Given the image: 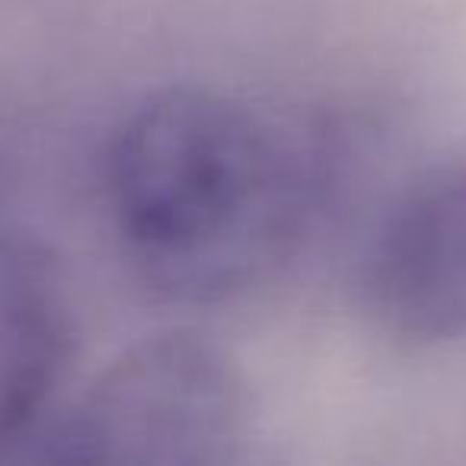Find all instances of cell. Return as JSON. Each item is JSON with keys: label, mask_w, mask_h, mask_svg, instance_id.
Returning a JSON list of instances; mask_svg holds the SVG:
<instances>
[{"label": "cell", "mask_w": 466, "mask_h": 466, "mask_svg": "<svg viewBox=\"0 0 466 466\" xmlns=\"http://www.w3.org/2000/svg\"><path fill=\"white\" fill-rule=\"evenodd\" d=\"M323 160L288 125L201 86L141 99L106 150L112 224L163 298H230L291 253Z\"/></svg>", "instance_id": "obj_1"}, {"label": "cell", "mask_w": 466, "mask_h": 466, "mask_svg": "<svg viewBox=\"0 0 466 466\" xmlns=\"http://www.w3.org/2000/svg\"><path fill=\"white\" fill-rule=\"evenodd\" d=\"M249 393L220 345L169 329L128 349L55 434V460L211 466L240 457Z\"/></svg>", "instance_id": "obj_2"}, {"label": "cell", "mask_w": 466, "mask_h": 466, "mask_svg": "<svg viewBox=\"0 0 466 466\" xmlns=\"http://www.w3.org/2000/svg\"><path fill=\"white\" fill-rule=\"evenodd\" d=\"M368 300L396 339H466V167L428 176L393 205L368 256Z\"/></svg>", "instance_id": "obj_3"}, {"label": "cell", "mask_w": 466, "mask_h": 466, "mask_svg": "<svg viewBox=\"0 0 466 466\" xmlns=\"http://www.w3.org/2000/svg\"><path fill=\"white\" fill-rule=\"evenodd\" d=\"M71 358V310L46 243L0 230V444L35 425Z\"/></svg>", "instance_id": "obj_4"}]
</instances>
